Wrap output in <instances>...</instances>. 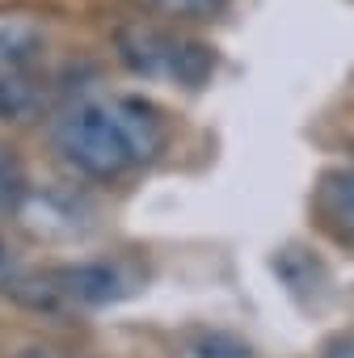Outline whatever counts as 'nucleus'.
<instances>
[{
	"label": "nucleus",
	"mask_w": 354,
	"mask_h": 358,
	"mask_svg": "<svg viewBox=\"0 0 354 358\" xmlns=\"http://www.w3.org/2000/svg\"><path fill=\"white\" fill-rule=\"evenodd\" d=\"M164 143V114L143 97L80 101L55 122V152L93 182H114L139 164H152Z\"/></svg>",
	"instance_id": "1"
},
{
	"label": "nucleus",
	"mask_w": 354,
	"mask_h": 358,
	"mask_svg": "<svg viewBox=\"0 0 354 358\" xmlns=\"http://www.w3.org/2000/svg\"><path fill=\"white\" fill-rule=\"evenodd\" d=\"M118 55L127 59L131 72L152 76V80H177L186 89H199L215 72V55L203 43L160 34V30H122L118 34Z\"/></svg>",
	"instance_id": "2"
},
{
	"label": "nucleus",
	"mask_w": 354,
	"mask_h": 358,
	"mask_svg": "<svg viewBox=\"0 0 354 358\" xmlns=\"http://www.w3.org/2000/svg\"><path fill=\"white\" fill-rule=\"evenodd\" d=\"M38 106V38L30 30H0V122H26Z\"/></svg>",
	"instance_id": "3"
},
{
	"label": "nucleus",
	"mask_w": 354,
	"mask_h": 358,
	"mask_svg": "<svg viewBox=\"0 0 354 358\" xmlns=\"http://www.w3.org/2000/svg\"><path fill=\"white\" fill-rule=\"evenodd\" d=\"M122 295H127V278L118 266H106V262L64 266V270L47 274V291H43L47 303L64 299V303H80V308H101V303H114Z\"/></svg>",
	"instance_id": "4"
},
{
	"label": "nucleus",
	"mask_w": 354,
	"mask_h": 358,
	"mask_svg": "<svg viewBox=\"0 0 354 358\" xmlns=\"http://www.w3.org/2000/svg\"><path fill=\"white\" fill-rule=\"evenodd\" d=\"M316 215L341 245H354V173L350 169H333L320 177Z\"/></svg>",
	"instance_id": "5"
},
{
	"label": "nucleus",
	"mask_w": 354,
	"mask_h": 358,
	"mask_svg": "<svg viewBox=\"0 0 354 358\" xmlns=\"http://www.w3.org/2000/svg\"><path fill=\"white\" fill-rule=\"evenodd\" d=\"M135 5L169 22H215L228 0H135Z\"/></svg>",
	"instance_id": "6"
},
{
	"label": "nucleus",
	"mask_w": 354,
	"mask_h": 358,
	"mask_svg": "<svg viewBox=\"0 0 354 358\" xmlns=\"http://www.w3.org/2000/svg\"><path fill=\"white\" fill-rule=\"evenodd\" d=\"M22 194H26V186H22V173H17V164H13L5 152H0V215L17 211Z\"/></svg>",
	"instance_id": "7"
},
{
	"label": "nucleus",
	"mask_w": 354,
	"mask_h": 358,
	"mask_svg": "<svg viewBox=\"0 0 354 358\" xmlns=\"http://www.w3.org/2000/svg\"><path fill=\"white\" fill-rule=\"evenodd\" d=\"M0 291H22V266L9 245H0Z\"/></svg>",
	"instance_id": "8"
},
{
	"label": "nucleus",
	"mask_w": 354,
	"mask_h": 358,
	"mask_svg": "<svg viewBox=\"0 0 354 358\" xmlns=\"http://www.w3.org/2000/svg\"><path fill=\"white\" fill-rule=\"evenodd\" d=\"M199 358H249V354H245L241 345H228V341H211V345H207Z\"/></svg>",
	"instance_id": "9"
},
{
	"label": "nucleus",
	"mask_w": 354,
	"mask_h": 358,
	"mask_svg": "<svg viewBox=\"0 0 354 358\" xmlns=\"http://www.w3.org/2000/svg\"><path fill=\"white\" fill-rule=\"evenodd\" d=\"M17 358H64V354H55V350H43V345H30V350H22Z\"/></svg>",
	"instance_id": "10"
},
{
	"label": "nucleus",
	"mask_w": 354,
	"mask_h": 358,
	"mask_svg": "<svg viewBox=\"0 0 354 358\" xmlns=\"http://www.w3.org/2000/svg\"><path fill=\"white\" fill-rule=\"evenodd\" d=\"M325 358H354V341H337Z\"/></svg>",
	"instance_id": "11"
}]
</instances>
